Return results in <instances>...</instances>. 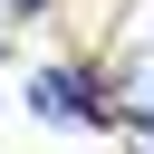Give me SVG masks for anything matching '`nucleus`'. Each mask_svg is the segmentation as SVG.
I'll return each mask as SVG.
<instances>
[{"instance_id": "1", "label": "nucleus", "mask_w": 154, "mask_h": 154, "mask_svg": "<svg viewBox=\"0 0 154 154\" xmlns=\"http://www.w3.org/2000/svg\"><path fill=\"white\" fill-rule=\"evenodd\" d=\"M29 116H38V125H96L106 96H96V77H77V67H38V77H29Z\"/></svg>"}, {"instance_id": "2", "label": "nucleus", "mask_w": 154, "mask_h": 154, "mask_svg": "<svg viewBox=\"0 0 154 154\" xmlns=\"http://www.w3.org/2000/svg\"><path fill=\"white\" fill-rule=\"evenodd\" d=\"M106 116L154 125V48H125V58H116V77H106Z\"/></svg>"}, {"instance_id": "3", "label": "nucleus", "mask_w": 154, "mask_h": 154, "mask_svg": "<svg viewBox=\"0 0 154 154\" xmlns=\"http://www.w3.org/2000/svg\"><path fill=\"white\" fill-rule=\"evenodd\" d=\"M135 154H154V125H135Z\"/></svg>"}, {"instance_id": "4", "label": "nucleus", "mask_w": 154, "mask_h": 154, "mask_svg": "<svg viewBox=\"0 0 154 154\" xmlns=\"http://www.w3.org/2000/svg\"><path fill=\"white\" fill-rule=\"evenodd\" d=\"M10 10H19V19H29V10H48V0H10Z\"/></svg>"}]
</instances>
